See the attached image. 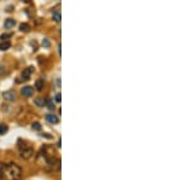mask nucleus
<instances>
[{
	"instance_id": "nucleus-1",
	"label": "nucleus",
	"mask_w": 181,
	"mask_h": 180,
	"mask_svg": "<svg viewBox=\"0 0 181 180\" xmlns=\"http://www.w3.org/2000/svg\"><path fill=\"white\" fill-rule=\"evenodd\" d=\"M3 175L5 180H18L22 175V168L16 163H9L3 169Z\"/></svg>"
},
{
	"instance_id": "nucleus-2",
	"label": "nucleus",
	"mask_w": 181,
	"mask_h": 180,
	"mask_svg": "<svg viewBox=\"0 0 181 180\" xmlns=\"http://www.w3.org/2000/svg\"><path fill=\"white\" fill-rule=\"evenodd\" d=\"M33 155H34V151H33L31 148L29 146H19V156L22 160H29Z\"/></svg>"
},
{
	"instance_id": "nucleus-3",
	"label": "nucleus",
	"mask_w": 181,
	"mask_h": 180,
	"mask_svg": "<svg viewBox=\"0 0 181 180\" xmlns=\"http://www.w3.org/2000/svg\"><path fill=\"white\" fill-rule=\"evenodd\" d=\"M3 97L4 99L7 100V102H15L16 100V93L13 91H6L3 93Z\"/></svg>"
},
{
	"instance_id": "nucleus-4",
	"label": "nucleus",
	"mask_w": 181,
	"mask_h": 180,
	"mask_svg": "<svg viewBox=\"0 0 181 180\" xmlns=\"http://www.w3.org/2000/svg\"><path fill=\"white\" fill-rule=\"evenodd\" d=\"M21 93H22V96L28 98V97H31L33 96V93H34V89H33V87H30V86H24L21 89Z\"/></svg>"
},
{
	"instance_id": "nucleus-5",
	"label": "nucleus",
	"mask_w": 181,
	"mask_h": 180,
	"mask_svg": "<svg viewBox=\"0 0 181 180\" xmlns=\"http://www.w3.org/2000/svg\"><path fill=\"white\" fill-rule=\"evenodd\" d=\"M31 73H33V67H28V68H26V69L23 70V73H22V79H23V80H26V81H28V80L30 79Z\"/></svg>"
},
{
	"instance_id": "nucleus-6",
	"label": "nucleus",
	"mask_w": 181,
	"mask_h": 180,
	"mask_svg": "<svg viewBox=\"0 0 181 180\" xmlns=\"http://www.w3.org/2000/svg\"><path fill=\"white\" fill-rule=\"evenodd\" d=\"M46 120L50 122V123H52V125H56V123H58V122H59V119L57 117L56 115H52V114H48V115H46Z\"/></svg>"
},
{
	"instance_id": "nucleus-7",
	"label": "nucleus",
	"mask_w": 181,
	"mask_h": 180,
	"mask_svg": "<svg viewBox=\"0 0 181 180\" xmlns=\"http://www.w3.org/2000/svg\"><path fill=\"white\" fill-rule=\"evenodd\" d=\"M15 26H16V21H15L13 18H7V20H5L4 27H5L6 29H10V28H12V27H15Z\"/></svg>"
},
{
	"instance_id": "nucleus-8",
	"label": "nucleus",
	"mask_w": 181,
	"mask_h": 180,
	"mask_svg": "<svg viewBox=\"0 0 181 180\" xmlns=\"http://www.w3.org/2000/svg\"><path fill=\"white\" fill-rule=\"evenodd\" d=\"M34 104L36 106H39V108H42V106L45 105V98L44 97H36L34 99Z\"/></svg>"
},
{
	"instance_id": "nucleus-9",
	"label": "nucleus",
	"mask_w": 181,
	"mask_h": 180,
	"mask_svg": "<svg viewBox=\"0 0 181 180\" xmlns=\"http://www.w3.org/2000/svg\"><path fill=\"white\" fill-rule=\"evenodd\" d=\"M10 47H11V43L9 41V40H4L3 43H0V50H1V51L9 50Z\"/></svg>"
},
{
	"instance_id": "nucleus-10",
	"label": "nucleus",
	"mask_w": 181,
	"mask_h": 180,
	"mask_svg": "<svg viewBox=\"0 0 181 180\" xmlns=\"http://www.w3.org/2000/svg\"><path fill=\"white\" fill-rule=\"evenodd\" d=\"M44 85H45V82H44L42 79H38V80L35 81V87H36L38 91H42Z\"/></svg>"
},
{
	"instance_id": "nucleus-11",
	"label": "nucleus",
	"mask_w": 181,
	"mask_h": 180,
	"mask_svg": "<svg viewBox=\"0 0 181 180\" xmlns=\"http://www.w3.org/2000/svg\"><path fill=\"white\" fill-rule=\"evenodd\" d=\"M45 105L47 106L50 110H53L56 106H54V103H53V100L51 99V98H48V99H45Z\"/></svg>"
},
{
	"instance_id": "nucleus-12",
	"label": "nucleus",
	"mask_w": 181,
	"mask_h": 180,
	"mask_svg": "<svg viewBox=\"0 0 181 180\" xmlns=\"http://www.w3.org/2000/svg\"><path fill=\"white\" fill-rule=\"evenodd\" d=\"M19 30L21 31H24V33H28L30 30V26L28 23H22L21 26H19Z\"/></svg>"
},
{
	"instance_id": "nucleus-13",
	"label": "nucleus",
	"mask_w": 181,
	"mask_h": 180,
	"mask_svg": "<svg viewBox=\"0 0 181 180\" xmlns=\"http://www.w3.org/2000/svg\"><path fill=\"white\" fill-rule=\"evenodd\" d=\"M7 130H9V127L6 125H0V134H5Z\"/></svg>"
},
{
	"instance_id": "nucleus-14",
	"label": "nucleus",
	"mask_w": 181,
	"mask_h": 180,
	"mask_svg": "<svg viewBox=\"0 0 181 180\" xmlns=\"http://www.w3.org/2000/svg\"><path fill=\"white\" fill-rule=\"evenodd\" d=\"M53 20L56 22H61V13L58 11H54L53 12Z\"/></svg>"
},
{
	"instance_id": "nucleus-15",
	"label": "nucleus",
	"mask_w": 181,
	"mask_h": 180,
	"mask_svg": "<svg viewBox=\"0 0 181 180\" xmlns=\"http://www.w3.org/2000/svg\"><path fill=\"white\" fill-rule=\"evenodd\" d=\"M31 127H33V129H35V130H40L41 129V125L39 123V122H34V123L31 125Z\"/></svg>"
},
{
	"instance_id": "nucleus-16",
	"label": "nucleus",
	"mask_w": 181,
	"mask_h": 180,
	"mask_svg": "<svg viewBox=\"0 0 181 180\" xmlns=\"http://www.w3.org/2000/svg\"><path fill=\"white\" fill-rule=\"evenodd\" d=\"M42 46L50 47V40H48V39H44V40H42Z\"/></svg>"
},
{
	"instance_id": "nucleus-17",
	"label": "nucleus",
	"mask_w": 181,
	"mask_h": 180,
	"mask_svg": "<svg viewBox=\"0 0 181 180\" xmlns=\"http://www.w3.org/2000/svg\"><path fill=\"white\" fill-rule=\"evenodd\" d=\"M61 97H62L61 93H57V94H56V102H57V103H61V102H62V98H61Z\"/></svg>"
},
{
	"instance_id": "nucleus-18",
	"label": "nucleus",
	"mask_w": 181,
	"mask_h": 180,
	"mask_svg": "<svg viewBox=\"0 0 181 180\" xmlns=\"http://www.w3.org/2000/svg\"><path fill=\"white\" fill-rule=\"evenodd\" d=\"M10 36H11V34H3V35H1V39H3V40H5V39L10 38Z\"/></svg>"
},
{
	"instance_id": "nucleus-19",
	"label": "nucleus",
	"mask_w": 181,
	"mask_h": 180,
	"mask_svg": "<svg viewBox=\"0 0 181 180\" xmlns=\"http://www.w3.org/2000/svg\"><path fill=\"white\" fill-rule=\"evenodd\" d=\"M3 169H4V167H3L1 163H0V174H3Z\"/></svg>"
},
{
	"instance_id": "nucleus-20",
	"label": "nucleus",
	"mask_w": 181,
	"mask_h": 180,
	"mask_svg": "<svg viewBox=\"0 0 181 180\" xmlns=\"http://www.w3.org/2000/svg\"><path fill=\"white\" fill-rule=\"evenodd\" d=\"M42 137H46V138H48V139L51 138V137H50V134H42Z\"/></svg>"
},
{
	"instance_id": "nucleus-21",
	"label": "nucleus",
	"mask_w": 181,
	"mask_h": 180,
	"mask_svg": "<svg viewBox=\"0 0 181 180\" xmlns=\"http://www.w3.org/2000/svg\"><path fill=\"white\" fill-rule=\"evenodd\" d=\"M22 1H23V3H30L31 0H22Z\"/></svg>"
}]
</instances>
